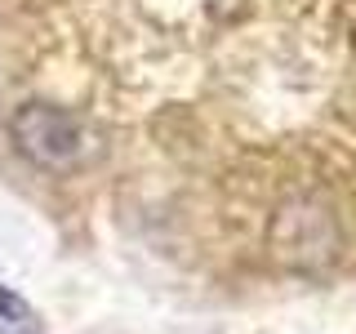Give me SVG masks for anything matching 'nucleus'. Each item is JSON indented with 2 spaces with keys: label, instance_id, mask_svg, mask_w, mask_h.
Listing matches in <instances>:
<instances>
[{
  "label": "nucleus",
  "instance_id": "1",
  "mask_svg": "<svg viewBox=\"0 0 356 334\" xmlns=\"http://www.w3.org/2000/svg\"><path fill=\"white\" fill-rule=\"evenodd\" d=\"M9 134H14L18 152L27 156L31 165L54 174L81 170V165L94 156V134L81 125V116L54 107V103H27L14 111L9 120Z\"/></svg>",
  "mask_w": 356,
  "mask_h": 334
}]
</instances>
